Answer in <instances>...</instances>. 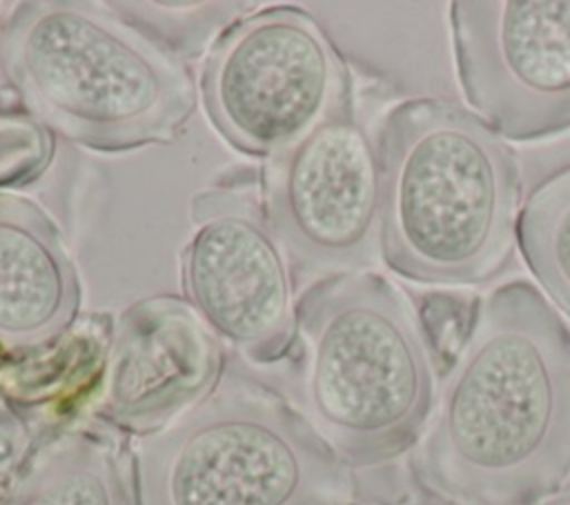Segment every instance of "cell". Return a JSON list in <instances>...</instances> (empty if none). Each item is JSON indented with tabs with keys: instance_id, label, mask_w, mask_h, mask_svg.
Instances as JSON below:
<instances>
[{
	"instance_id": "6da1fadb",
	"label": "cell",
	"mask_w": 570,
	"mask_h": 505,
	"mask_svg": "<svg viewBox=\"0 0 570 505\" xmlns=\"http://www.w3.org/2000/svg\"><path fill=\"white\" fill-rule=\"evenodd\" d=\"M448 505H541L570 481V329L528 280L470 309L412 452Z\"/></svg>"
},
{
	"instance_id": "7a4b0ae2",
	"label": "cell",
	"mask_w": 570,
	"mask_h": 505,
	"mask_svg": "<svg viewBox=\"0 0 570 505\" xmlns=\"http://www.w3.org/2000/svg\"><path fill=\"white\" fill-rule=\"evenodd\" d=\"M381 258L421 285H474L517 245L521 171L508 140L454 100L419 96L379 125Z\"/></svg>"
},
{
	"instance_id": "3957f363",
	"label": "cell",
	"mask_w": 570,
	"mask_h": 505,
	"mask_svg": "<svg viewBox=\"0 0 570 505\" xmlns=\"http://www.w3.org/2000/svg\"><path fill=\"white\" fill-rule=\"evenodd\" d=\"M305 416L347 467L416 445L439 389L421 311L379 271L316 278L296 298Z\"/></svg>"
},
{
	"instance_id": "277c9868",
	"label": "cell",
	"mask_w": 570,
	"mask_h": 505,
	"mask_svg": "<svg viewBox=\"0 0 570 505\" xmlns=\"http://www.w3.org/2000/svg\"><path fill=\"white\" fill-rule=\"evenodd\" d=\"M0 65L40 122L96 151L171 142L196 109L178 53L105 4H16L0 27Z\"/></svg>"
},
{
	"instance_id": "5b68a950",
	"label": "cell",
	"mask_w": 570,
	"mask_h": 505,
	"mask_svg": "<svg viewBox=\"0 0 570 505\" xmlns=\"http://www.w3.org/2000/svg\"><path fill=\"white\" fill-rule=\"evenodd\" d=\"M129 454L138 505H352V467L309 418L238 374Z\"/></svg>"
},
{
	"instance_id": "8992f818",
	"label": "cell",
	"mask_w": 570,
	"mask_h": 505,
	"mask_svg": "<svg viewBox=\"0 0 570 505\" xmlns=\"http://www.w3.org/2000/svg\"><path fill=\"white\" fill-rule=\"evenodd\" d=\"M200 98L220 138L263 160L354 105L347 62L298 7H269L227 24L207 49Z\"/></svg>"
},
{
	"instance_id": "52a82bcc",
	"label": "cell",
	"mask_w": 570,
	"mask_h": 505,
	"mask_svg": "<svg viewBox=\"0 0 570 505\" xmlns=\"http://www.w3.org/2000/svg\"><path fill=\"white\" fill-rule=\"evenodd\" d=\"M191 234L180 251L185 300L240 356L272 365L296 340L292 265L267 220L261 176L223 174L194 194Z\"/></svg>"
},
{
	"instance_id": "ba28073f",
	"label": "cell",
	"mask_w": 570,
	"mask_h": 505,
	"mask_svg": "<svg viewBox=\"0 0 570 505\" xmlns=\"http://www.w3.org/2000/svg\"><path fill=\"white\" fill-rule=\"evenodd\" d=\"M261 191L294 274L361 271L381 258L376 138L358 122L354 105L269 158Z\"/></svg>"
},
{
	"instance_id": "9c48e42d",
	"label": "cell",
	"mask_w": 570,
	"mask_h": 505,
	"mask_svg": "<svg viewBox=\"0 0 570 505\" xmlns=\"http://www.w3.org/2000/svg\"><path fill=\"white\" fill-rule=\"evenodd\" d=\"M450 36L461 91L503 140L570 129V0H459Z\"/></svg>"
},
{
	"instance_id": "30bf717a",
	"label": "cell",
	"mask_w": 570,
	"mask_h": 505,
	"mask_svg": "<svg viewBox=\"0 0 570 505\" xmlns=\"http://www.w3.org/2000/svg\"><path fill=\"white\" fill-rule=\"evenodd\" d=\"M225 374V349L185 298L149 296L111 334L94 420L136 438L200 403Z\"/></svg>"
},
{
	"instance_id": "8fae6325",
	"label": "cell",
	"mask_w": 570,
	"mask_h": 505,
	"mask_svg": "<svg viewBox=\"0 0 570 505\" xmlns=\"http://www.w3.org/2000/svg\"><path fill=\"white\" fill-rule=\"evenodd\" d=\"M80 280L56 220L31 198L0 191V351H40L71 329Z\"/></svg>"
},
{
	"instance_id": "7c38bea8",
	"label": "cell",
	"mask_w": 570,
	"mask_h": 505,
	"mask_svg": "<svg viewBox=\"0 0 570 505\" xmlns=\"http://www.w3.org/2000/svg\"><path fill=\"white\" fill-rule=\"evenodd\" d=\"M0 505H138L129 438L98 420L58 429L22 458Z\"/></svg>"
},
{
	"instance_id": "4fadbf2b",
	"label": "cell",
	"mask_w": 570,
	"mask_h": 505,
	"mask_svg": "<svg viewBox=\"0 0 570 505\" xmlns=\"http://www.w3.org/2000/svg\"><path fill=\"white\" fill-rule=\"evenodd\" d=\"M517 245L541 294L570 318V165L528 194L517 220Z\"/></svg>"
},
{
	"instance_id": "5bb4252c",
	"label": "cell",
	"mask_w": 570,
	"mask_h": 505,
	"mask_svg": "<svg viewBox=\"0 0 570 505\" xmlns=\"http://www.w3.org/2000/svg\"><path fill=\"white\" fill-rule=\"evenodd\" d=\"M24 449V425L0 403V474L11 469Z\"/></svg>"
},
{
	"instance_id": "9a60e30c",
	"label": "cell",
	"mask_w": 570,
	"mask_h": 505,
	"mask_svg": "<svg viewBox=\"0 0 570 505\" xmlns=\"http://www.w3.org/2000/svg\"><path fill=\"white\" fill-rule=\"evenodd\" d=\"M352 505H383V503H352Z\"/></svg>"
},
{
	"instance_id": "2e32d148",
	"label": "cell",
	"mask_w": 570,
	"mask_h": 505,
	"mask_svg": "<svg viewBox=\"0 0 570 505\" xmlns=\"http://www.w3.org/2000/svg\"><path fill=\"white\" fill-rule=\"evenodd\" d=\"M559 505H570V498H566V501H561Z\"/></svg>"
}]
</instances>
